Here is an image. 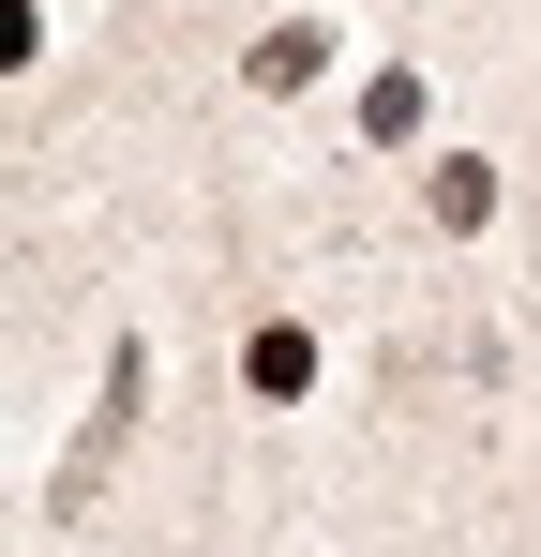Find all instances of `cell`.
Here are the masks:
<instances>
[]
</instances>
